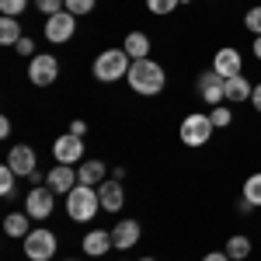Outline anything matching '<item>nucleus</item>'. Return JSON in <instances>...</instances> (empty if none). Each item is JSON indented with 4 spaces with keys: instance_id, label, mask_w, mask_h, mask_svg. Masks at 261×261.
<instances>
[{
    "instance_id": "1",
    "label": "nucleus",
    "mask_w": 261,
    "mask_h": 261,
    "mask_svg": "<svg viewBox=\"0 0 261 261\" xmlns=\"http://www.w3.org/2000/svg\"><path fill=\"white\" fill-rule=\"evenodd\" d=\"M129 87L136 91V94H143V98H153V94H161L164 84H167V73H164L161 63H153L150 56L146 60H133V66H129Z\"/></svg>"
},
{
    "instance_id": "2",
    "label": "nucleus",
    "mask_w": 261,
    "mask_h": 261,
    "mask_svg": "<svg viewBox=\"0 0 261 261\" xmlns=\"http://www.w3.org/2000/svg\"><path fill=\"white\" fill-rule=\"evenodd\" d=\"M129 66H133V60H129L125 49H105L98 60H94L91 73H94V81H101V84H115V81H122V77H129Z\"/></svg>"
},
{
    "instance_id": "3",
    "label": "nucleus",
    "mask_w": 261,
    "mask_h": 261,
    "mask_svg": "<svg viewBox=\"0 0 261 261\" xmlns=\"http://www.w3.org/2000/svg\"><path fill=\"white\" fill-rule=\"evenodd\" d=\"M98 209H101L98 188H91V185H77V188L66 195V216L73 223H91L98 216Z\"/></svg>"
},
{
    "instance_id": "4",
    "label": "nucleus",
    "mask_w": 261,
    "mask_h": 261,
    "mask_svg": "<svg viewBox=\"0 0 261 261\" xmlns=\"http://www.w3.org/2000/svg\"><path fill=\"white\" fill-rule=\"evenodd\" d=\"M213 133H216V125H213L209 115H202V112H192V115H185V122H181V143L185 146H205Z\"/></svg>"
},
{
    "instance_id": "5",
    "label": "nucleus",
    "mask_w": 261,
    "mask_h": 261,
    "mask_svg": "<svg viewBox=\"0 0 261 261\" xmlns=\"http://www.w3.org/2000/svg\"><path fill=\"white\" fill-rule=\"evenodd\" d=\"M21 247H24V258H28V261H49L53 254H56L60 244H56V233H53V230L42 226V230H32V233L24 237Z\"/></svg>"
},
{
    "instance_id": "6",
    "label": "nucleus",
    "mask_w": 261,
    "mask_h": 261,
    "mask_svg": "<svg viewBox=\"0 0 261 261\" xmlns=\"http://www.w3.org/2000/svg\"><path fill=\"white\" fill-rule=\"evenodd\" d=\"M56 77H60V60L53 53L32 56V63H28V81L35 84V87H49V84H56Z\"/></svg>"
},
{
    "instance_id": "7",
    "label": "nucleus",
    "mask_w": 261,
    "mask_h": 261,
    "mask_svg": "<svg viewBox=\"0 0 261 261\" xmlns=\"http://www.w3.org/2000/svg\"><path fill=\"white\" fill-rule=\"evenodd\" d=\"M53 209H56V192H53L49 185H39V188L28 192V199H24V213H28L32 220H49Z\"/></svg>"
},
{
    "instance_id": "8",
    "label": "nucleus",
    "mask_w": 261,
    "mask_h": 261,
    "mask_svg": "<svg viewBox=\"0 0 261 261\" xmlns=\"http://www.w3.org/2000/svg\"><path fill=\"white\" fill-rule=\"evenodd\" d=\"M195 91H199V98L205 101V105H213V108L226 101V81H223L216 70H205L199 77V84H195Z\"/></svg>"
},
{
    "instance_id": "9",
    "label": "nucleus",
    "mask_w": 261,
    "mask_h": 261,
    "mask_svg": "<svg viewBox=\"0 0 261 261\" xmlns=\"http://www.w3.org/2000/svg\"><path fill=\"white\" fill-rule=\"evenodd\" d=\"M73 32H77V18H73L70 11H60V14H53V18L45 21V39L53 42V45L70 42V39H73Z\"/></svg>"
},
{
    "instance_id": "10",
    "label": "nucleus",
    "mask_w": 261,
    "mask_h": 261,
    "mask_svg": "<svg viewBox=\"0 0 261 261\" xmlns=\"http://www.w3.org/2000/svg\"><path fill=\"white\" fill-rule=\"evenodd\" d=\"M7 167L18 174V178H32L39 167H35V150L28 146V143H18V146H11L7 150Z\"/></svg>"
},
{
    "instance_id": "11",
    "label": "nucleus",
    "mask_w": 261,
    "mask_h": 261,
    "mask_svg": "<svg viewBox=\"0 0 261 261\" xmlns=\"http://www.w3.org/2000/svg\"><path fill=\"white\" fill-rule=\"evenodd\" d=\"M45 185L56 192V195H70L77 185H81V178H77V171H73V164H56L49 174H45Z\"/></svg>"
},
{
    "instance_id": "12",
    "label": "nucleus",
    "mask_w": 261,
    "mask_h": 261,
    "mask_svg": "<svg viewBox=\"0 0 261 261\" xmlns=\"http://www.w3.org/2000/svg\"><path fill=\"white\" fill-rule=\"evenodd\" d=\"M53 157H56L60 164H77V161H84V136L63 133L60 140L53 143Z\"/></svg>"
},
{
    "instance_id": "13",
    "label": "nucleus",
    "mask_w": 261,
    "mask_h": 261,
    "mask_svg": "<svg viewBox=\"0 0 261 261\" xmlns=\"http://www.w3.org/2000/svg\"><path fill=\"white\" fill-rule=\"evenodd\" d=\"M213 70L220 73L223 81H230V77H241L244 73V60L237 49H230V45H223V49H216V56H213Z\"/></svg>"
},
{
    "instance_id": "14",
    "label": "nucleus",
    "mask_w": 261,
    "mask_h": 261,
    "mask_svg": "<svg viewBox=\"0 0 261 261\" xmlns=\"http://www.w3.org/2000/svg\"><path fill=\"white\" fill-rule=\"evenodd\" d=\"M140 237H143V226L136 220H119L115 230H112V241H115L119 251H133V247L140 244Z\"/></svg>"
},
{
    "instance_id": "15",
    "label": "nucleus",
    "mask_w": 261,
    "mask_h": 261,
    "mask_svg": "<svg viewBox=\"0 0 261 261\" xmlns=\"http://www.w3.org/2000/svg\"><path fill=\"white\" fill-rule=\"evenodd\" d=\"M98 199H101V209L105 213H119L125 205V192H122V181L112 178V181H101L98 185Z\"/></svg>"
},
{
    "instance_id": "16",
    "label": "nucleus",
    "mask_w": 261,
    "mask_h": 261,
    "mask_svg": "<svg viewBox=\"0 0 261 261\" xmlns=\"http://www.w3.org/2000/svg\"><path fill=\"white\" fill-rule=\"evenodd\" d=\"M4 233L14 237V241H24L32 233V216L28 213H7L4 216Z\"/></svg>"
},
{
    "instance_id": "17",
    "label": "nucleus",
    "mask_w": 261,
    "mask_h": 261,
    "mask_svg": "<svg viewBox=\"0 0 261 261\" xmlns=\"http://www.w3.org/2000/svg\"><path fill=\"white\" fill-rule=\"evenodd\" d=\"M251 94H254V87H251V81H247L244 73L226 81V101H230V105H244V101H251Z\"/></svg>"
},
{
    "instance_id": "18",
    "label": "nucleus",
    "mask_w": 261,
    "mask_h": 261,
    "mask_svg": "<svg viewBox=\"0 0 261 261\" xmlns=\"http://www.w3.org/2000/svg\"><path fill=\"white\" fill-rule=\"evenodd\" d=\"M108 247H115V241H112V233H105V230H91V233L84 237V251H87L91 258H101Z\"/></svg>"
},
{
    "instance_id": "19",
    "label": "nucleus",
    "mask_w": 261,
    "mask_h": 261,
    "mask_svg": "<svg viewBox=\"0 0 261 261\" xmlns=\"http://www.w3.org/2000/svg\"><path fill=\"white\" fill-rule=\"evenodd\" d=\"M122 49L129 53V60H146V56H150V39H146L143 32H129L125 42H122Z\"/></svg>"
},
{
    "instance_id": "20",
    "label": "nucleus",
    "mask_w": 261,
    "mask_h": 261,
    "mask_svg": "<svg viewBox=\"0 0 261 261\" xmlns=\"http://www.w3.org/2000/svg\"><path fill=\"white\" fill-rule=\"evenodd\" d=\"M77 178H81V185L98 188L101 181H105V161H84L81 167H77Z\"/></svg>"
},
{
    "instance_id": "21",
    "label": "nucleus",
    "mask_w": 261,
    "mask_h": 261,
    "mask_svg": "<svg viewBox=\"0 0 261 261\" xmlns=\"http://www.w3.org/2000/svg\"><path fill=\"white\" fill-rule=\"evenodd\" d=\"M24 39L21 35V21L18 18H0V45H18Z\"/></svg>"
},
{
    "instance_id": "22",
    "label": "nucleus",
    "mask_w": 261,
    "mask_h": 261,
    "mask_svg": "<svg viewBox=\"0 0 261 261\" xmlns=\"http://www.w3.org/2000/svg\"><path fill=\"white\" fill-rule=\"evenodd\" d=\"M226 254H230V261H244L251 254V237H244V233L230 237V241H226Z\"/></svg>"
},
{
    "instance_id": "23",
    "label": "nucleus",
    "mask_w": 261,
    "mask_h": 261,
    "mask_svg": "<svg viewBox=\"0 0 261 261\" xmlns=\"http://www.w3.org/2000/svg\"><path fill=\"white\" fill-rule=\"evenodd\" d=\"M244 199L251 205H261V171H254L251 178L244 181Z\"/></svg>"
},
{
    "instance_id": "24",
    "label": "nucleus",
    "mask_w": 261,
    "mask_h": 261,
    "mask_svg": "<svg viewBox=\"0 0 261 261\" xmlns=\"http://www.w3.org/2000/svg\"><path fill=\"white\" fill-rule=\"evenodd\" d=\"M28 7V0H0V14L4 18H21Z\"/></svg>"
},
{
    "instance_id": "25",
    "label": "nucleus",
    "mask_w": 261,
    "mask_h": 261,
    "mask_svg": "<svg viewBox=\"0 0 261 261\" xmlns=\"http://www.w3.org/2000/svg\"><path fill=\"white\" fill-rule=\"evenodd\" d=\"M209 119H213V125H216V129H226V125L233 122V112H230L226 105H216V108L209 112Z\"/></svg>"
},
{
    "instance_id": "26",
    "label": "nucleus",
    "mask_w": 261,
    "mask_h": 261,
    "mask_svg": "<svg viewBox=\"0 0 261 261\" xmlns=\"http://www.w3.org/2000/svg\"><path fill=\"white\" fill-rule=\"evenodd\" d=\"M178 4H181V0H146V11L157 14V18H164V14H171Z\"/></svg>"
},
{
    "instance_id": "27",
    "label": "nucleus",
    "mask_w": 261,
    "mask_h": 261,
    "mask_svg": "<svg viewBox=\"0 0 261 261\" xmlns=\"http://www.w3.org/2000/svg\"><path fill=\"white\" fill-rule=\"evenodd\" d=\"M244 28H247L251 35H261V4H258V7H251V11L244 14Z\"/></svg>"
},
{
    "instance_id": "28",
    "label": "nucleus",
    "mask_w": 261,
    "mask_h": 261,
    "mask_svg": "<svg viewBox=\"0 0 261 261\" xmlns=\"http://www.w3.org/2000/svg\"><path fill=\"white\" fill-rule=\"evenodd\" d=\"M94 4H98V0H66V11H70L73 18H81V14H91V11H94Z\"/></svg>"
},
{
    "instance_id": "29",
    "label": "nucleus",
    "mask_w": 261,
    "mask_h": 261,
    "mask_svg": "<svg viewBox=\"0 0 261 261\" xmlns=\"http://www.w3.org/2000/svg\"><path fill=\"white\" fill-rule=\"evenodd\" d=\"M35 7H39L45 18H53V14H60V11H66V0H35Z\"/></svg>"
},
{
    "instance_id": "30",
    "label": "nucleus",
    "mask_w": 261,
    "mask_h": 261,
    "mask_svg": "<svg viewBox=\"0 0 261 261\" xmlns=\"http://www.w3.org/2000/svg\"><path fill=\"white\" fill-rule=\"evenodd\" d=\"M14 178H18V174L4 164V167H0V195H11V192H14Z\"/></svg>"
},
{
    "instance_id": "31",
    "label": "nucleus",
    "mask_w": 261,
    "mask_h": 261,
    "mask_svg": "<svg viewBox=\"0 0 261 261\" xmlns=\"http://www.w3.org/2000/svg\"><path fill=\"white\" fill-rule=\"evenodd\" d=\"M14 49H18L21 56H32V49H35V45H32V39H28V35H24V39H21L18 45H14Z\"/></svg>"
},
{
    "instance_id": "32",
    "label": "nucleus",
    "mask_w": 261,
    "mask_h": 261,
    "mask_svg": "<svg viewBox=\"0 0 261 261\" xmlns=\"http://www.w3.org/2000/svg\"><path fill=\"white\" fill-rule=\"evenodd\" d=\"M70 133H73V136H84V133H87V122L73 119V122H70Z\"/></svg>"
},
{
    "instance_id": "33",
    "label": "nucleus",
    "mask_w": 261,
    "mask_h": 261,
    "mask_svg": "<svg viewBox=\"0 0 261 261\" xmlns=\"http://www.w3.org/2000/svg\"><path fill=\"white\" fill-rule=\"evenodd\" d=\"M202 261H230V254H226V251H209Z\"/></svg>"
},
{
    "instance_id": "34",
    "label": "nucleus",
    "mask_w": 261,
    "mask_h": 261,
    "mask_svg": "<svg viewBox=\"0 0 261 261\" xmlns=\"http://www.w3.org/2000/svg\"><path fill=\"white\" fill-rule=\"evenodd\" d=\"M251 105H254V112H258V115H261V84H258V87H254V94H251Z\"/></svg>"
},
{
    "instance_id": "35",
    "label": "nucleus",
    "mask_w": 261,
    "mask_h": 261,
    "mask_svg": "<svg viewBox=\"0 0 261 261\" xmlns=\"http://www.w3.org/2000/svg\"><path fill=\"white\" fill-rule=\"evenodd\" d=\"M0 136H11V119H0Z\"/></svg>"
},
{
    "instance_id": "36",
    "label": "nucleus",
    "mask_w": 261,
    "mask_h": 261,
    "mask_svg": "<svg viewBox=\"0 0 261 261\" xmlns=\"http://www.w3.org/2000/svg\"><path fill=\"white\" fill-rule=\"evenodd\" d=\"M251 49H254V56L261 60V35H254V45H251Z\"/></svg>"
},
{
    "instance_id": "37",
    "label": "nucleus",
    "mask_w": 261,
    "mask_h": 261,
    "mask_svg": "<svg viewBox=\"0 0 261 261\" xmlns=\"http://www.w3.org/2000/svg\"><path fill=\"white\" fill-rule=\"evenodd\" d=\"M140 261H153V258H140Z\"/></svg>"
},
{
    "instance_id": "38",
    "label": "nucleus",
    "mask_w": 261,
    "mask_h": 261,
    "mask_svg": "<svg viewBox=\"0 0 261 261\" xmlns=\"http://www.w3.org/2000/svg\"><path fill=\"white\" fill-rule=\"evenodd\" d=\"M63 261H73V258H63Z\"/></svg>"
}]
</instances>
